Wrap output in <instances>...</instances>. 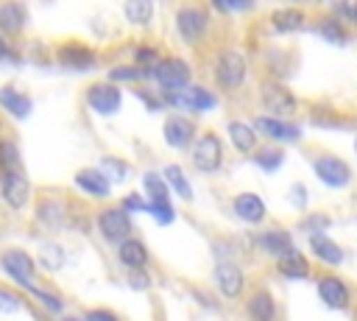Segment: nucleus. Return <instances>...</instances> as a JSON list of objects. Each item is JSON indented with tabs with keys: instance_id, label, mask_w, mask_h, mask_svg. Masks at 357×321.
<instances>
[{
	"instance_id": "f257e3e1",
	"label": "nucleus",
	"mask_w": 357,
	"mask_h": 321,
	"mask_svg": "<svg viewBox=\"0 0 357 321\" xmlns=\"http://www.w3.org/2000/svg\"><path fill=\"white\" fill-rule=\"evenodd\" d=\"M245 73H248V64H245V56L243 53H237V50L218 53V59H215V84L223 92L240 89L243 81H245Z\"/></svg>"
},
{
	"instance_id": "f03ea898",
	"label": "nucleus",
	"mask_w": 357,
	"mask_h": 321,
	"mask_svg": "<svg viewBox=\"0 0 357 321\" xmlns=\"http://www.w3.org/2000/svg\"><path fill=\"white\" fill-rule=\"evenodd\" d=\"M162 103H167V106H173L178 112H206V109H212L218 103V98L209 89L198 87V84H187L181 89L162 92Z\"/></svg>"
},
{
	"instance_id": "7ed1b4c3",
	"label": "nucleus",
	"mask_w": 357,
	"mask_h": 321,
	"mask_svg": "<svg viewBox=\"0 0 357 321\" xmlns=\"http://www.w3.org/2000/svg\"><path fill=\"white\" fill-rule=\"evenodd\" d=\"M192 165L201 173H215L223 165V142L215 131H204L192 140Z\"/></svg>"
},
{
	"instance_id": "20e7f679",
	"label": "nucleus",
	"mask_w": 357,
	"mask_h": 321,
	"mask_svg": "<svg viewBox=\"0 0 357 321\" xmlns=\"http://www.w3.org/2000/svg\"><path fill=\"white\" fill-rule=\"evenodd\" d=\"M206 28H209V14H206L204 6L190 3V6H181L176 11V31H178V36L184 42H190V45L201 42L204 33H206Z\"/></svg>"
},
{
	"instance_id": "39448f33",
	"label": "nucleus",
	"mask_w": 357,
	"mask_h": 321,
	"mask_svg": "<svg viewBox=\"0 0 357 321\" xmlns=\"http://www.w3.org/2000/svg\"><path fill=\"white\" fill-rule=\"evenodd\" d=\"M190 64L184 61V59H162L156 67H151V75L148 78H153L159 87H162V92H173V89H181V87H187L190 84Z\"/></svg>"
},
{
	"instance_id": "423d86ee",
	"label": "nucleus",
	"mask_w": 357,
	"mask_h": 321,
	"mask_svg": "<svg viewBox=\"0 0 357 321\" xmlns=\"http://www.w3.org/2000/svg\"><path fill=\"white\" fill-rule=\"evenodd\" d=\"M312 170L326 187H335V190L349 187V181H351V167L340 156H332V154H318L312 159Z\"/></svg>"
},
{
	"instance_id": "0eeeda50",
	"label": "nucleus",
	"mask_w": 357,
	"mask_h": 321,
	"mask_svg": "<svg viewBox=\"0 0 357 321\" xmlns=\"http://www.w3.org/2000/svg\"><path fill=\"white\" fill-rule=\"evenodd\" d=\"M98 229H100V234L106 240L123 243V240L131 237V218H128V212L123 207H106L98 215Z\"/></svg>"
},
{
	"instance_id": "6e6552de",
	"label": "nucleus",
	"mask_w": 357,
	"mask_h": 321,
	"mask_svg": "<svg viewBox=\"0 0 357 321\" xmlns=\"http://www.w3.org/2000/svg\"><path fill=\"white\" fill-rule=\"evenodd\" d=\"M259 100L271 112L268 117H276V120H282V117H287V114L296 112V95L290 89H284L282 84H262Z\"/></svg>"
},
{
	"instance_id": "1a4fd4ad",
	"label": "nucleus",
	"mask_w": 357,
	"mask_h": 321,
	"mask_svg": "<svg viewBox=\"0 0 357 321\" xmlns=\"http://www.w3.org/2000/svg\"><path fill=\"white\" fill-rule=\"evenodd\" d=\"M315 288H318L321 301L326 307H332V310H346L351 304V288L340 276H335V274H321Z\"/></svg>"
},
{
	"instance_id": "9d476101",
	"label": "nucleus",
	"mask_w": 357,
	"mask_h": 321,
	"mask_svg": "<svg viewBox=\"0 0 357 321\" xmlns=\"http://www.w3.org/2000/svg\"><path fill=\"white\" fill-rule=\"evenodd\" d=\"M0 265H3V271H6L14 282H20V285H25V288L33 285L31 279H33L36 262H33L31 254H25V251H20V248H8V251H3Z\"/></svg>"
},
{
	"instance_id": "9b49d317",
	"label": "nucleus",
	"mask_w": 357,
	"mask_h": 321,
	"mask_svg": "<svg viewBox=\"0 0 357 321\" xmlns=\"http://www.w3.org/2000/svg\"><path fill=\"white\" fill-rule=\"evenodd\" d=\"M212 279H215V288H218V293H220L223 299H240V296H243L245 276H243V271H240L234 262H229V260L218 262Z\"/></svg>"
},
{
	"instance_id": "f8f14e48",
	"label": "nucleus",
	"mask_w": 357,
	"mask_h": 321,
	"mask_svg": "<svg viewBox=\"0 0 357 321\" xmlns=\"http://www.w3.org/2000/svg\"><path fill=\"white\" fill-rule=\"evenodd\" d=\"M251 128L257 131V137L262 134V137H268V140H273V142H298V140H301L298 126H290L287 120H276V117H268V114L254 117Z\"/></svg>"
},
{
	"instance_id": "ddd939ff",
	"label": "nucleus",
	"mask_w": 357,
	"mask_h": 321,
	"mask_svg": "<svg viewBox=\"0 0 357 321\" xmlns=\"http://www.w3.org/2000/svg\"><path fill=\"white\" fill-rule=\"evenodd\" d=\"M120 100H123V95H120L117 84L100 81V84H92V87L86 89V103H89V109L98 112V114H114V112L120 109Z\"/></svg>"
},
{
	"instance_id": "4468645a",
	"label": "nucleus",
	"mask_w": 357,
	"mask_h": 321,
	"mask_svg": "<svg viewBox=\"0 0 357 321\" xmlns=\"http://www.w3.org/2000/svg\"><path fill=\"white\" fill-rule=\"evenodd\" d=\"M0 195L3 201L11 207V209H22L31 198V187H28V179L20 173V170H11V173H3L0 179Z\"/></svg>"
},
{
	"instance_id": "2eb2a0df",
	"label": "nucleus",
	"mask_w": 357,
	"mask_h": 321,
	"mask_svg": "<svg viewBox=\"0 0 357 321\" xmlns=\"http://www.w3.org/2000/svg\"><path fill=\"white\" fill-rule=\"evenodd\" d=\"M162 134H165V142H167L170 148H187V145H192V140L198 137V134H195V123H192L190 117H184V114H170V117L165 120Z\"/></svg>"
},
{
	"instance_id": "dca6fc26",
	"label": "nucleus",
	"mask_w": 357,
	"mask_h": 321,
	"mask_svg": "<svg viewBox=\"0 0 357 321\" xmlns=\"http://www.w3.org/2000/svg\"><path fill=\"white\" fill-rule=\"evenodd\" d=\"M234 215L245 223H262L265 221V201L257 193H240V195H234Z\"/></svg>"
},
{
	"instance_id": "f3484780",
	"label": "nucleus",
	"mask_w": 357,
	"mask_h": 321,
	"mask_svg": "<svg viewBox=\"0 0 357 321\" xmlns=\"http://www.w3.org/2000/svg\"><path fill=\"white\" fill-rule=\"evenodd\" d=\"M117 260H120L128 271H142V268L148 265V248H145L142 240L128 237V240H123V243L117 246Z\"/></svg>"
},
{
	"instance_id": "a211bd4d",
	"label": "nucleus",
	"mask_w": 357,
	"mask_h": 321,
	"mask_svg": "<svg viewBox=\"0 0 357 321\" xmlns=\"http://www.w3.org/2000/svg\"><path fill=\"white\" fill-rule=\"evenodd\" d=\"M245 313H248L251 321H276V301L268 290H254L248 296Z\"/></svg>"
},
{
	"instance_id": "6ab92c4d",
	"label": "nucleus",
	"mask_w": 357,
	"mask_h": 321,
	"mask_svg": "<svg viewBox=\"0 0 357 321\" xmlns=\"http://www.w3.org/2000/svg\"><path fill=\"white\" fill-rule=\"evenodd\" d=\"M59 61L67 67H75V70H86L95 64V53L81 42H67L59 47Z\"/></svg>"
},
{
	"instance_id": "aec40b11",
	"label": "nucleus",
	"mask_w": 357,
	"mask_h": 321,
	"mask_svg": "<svg viewBox=\"0 0 357 321\" xmlns=\"http://www.w3.org/2000/svg\"><path fill=\"white\" fill-rule=\"evenodd\" d=\"M75 184L84 190V193H89V195H95V198H106L109 195V179L98 170V167H84V170H78L75 173Z\"/></svg>"
},
{
	"instance_id": "412c9836",
	"label": "nucleus",
	"mask_w": 357,
	"mask_h": 321,
	"mask_svg": "<svg viewBox=\"0 0 357 321\" xmlns=\"http://www.w3.org/2000/svg\"><path fill=\"white\" fill-rule=\"evenodd\" d=\"M226 131H229L231 145H234L240 154H254V148H257V131L251 128V123H245V120H231V123L226 126Z\"/></svg>"
},
{
	"instance_id": "4be33fe9",
	"label": "nucleus",
	"mask_w": 357,
	"mask_h": 321,
	"mask_svg": "<svg viewBox=\"0 0 357 321\" xmlns=\"http://www.w3.org/2000/svg\"><path fill=\"white\" fill-rule=\"evenodd\" d=\"M301 25H304V11L298 6H282V8L271 11V28L279 31V33L298 31Z\"/></svg>"
},
{
	"instance_id": "5701e85b",
	"label": "nucleus",
	"mask_w": 357,
	"mask_h": 321,
	"mask_svg": "<svg viewBox=\"0 0 357 321\" xmlns=\"http://www.w3.org/2000/svg\"><path fill=\"white\" fill-rule=\"evenodd\" d=\"M257 243H259V248H262L265 254H273V257H282V254L293 251V237H290V232H284V229H268V232L259 234Z\"/></svg>"
},
{
	"instance_id": "b1692460",
	"label": "nucleus",
	"mask_w": 357,
	"mask_h": 321,
	"mask_svg": "<svg viewBox=\"0 0 357 321\" xmlns=\"http://www.w3.org/2000/svg\"><path fill=\"white\" fill-rule=\"evenodd\" d=\"M310 251L326 265H340L343 262V248L335 240L324 237V234H310Z\"/></svg>"
},
{
	"instance_id": "393cba45",
	"label": "nucleus",
	"mask_w": 357,
	"mask_h": 321,
	"mask_svg": "<svg viewBox=\"0 0 357 321\" xmlns=\"http://www.w3.org/2000/svg\"><path fill=\"white\" fill-rule=\"evenodd\" d=\"M276 268H279V274L282 276H287V279H304V276H310V262H307V257L301 254V251H287V254H282L279 257V262H276Z\"/></svg>"
},
{
	"instance_id": "a878e982",
	"label": "nucleus",
	"mask_w": 357,
	"mask_h": 321,
	"mask_svg": "<svg viewBox=\"0 0 357 321\" xmlns=\"http://www.w3.org/2000/svg\"><path fill=\"white\" fill-rule=\"evenodd\" d=\"M28 22V14H25V6L22 3H3L0 6V31L6 33H20Z\"/></svg>"
},
{
	"instance_id": "bb28decb",
	"label": "nucleus",
	"mask_w": 357,
	"mask_h": 321,
	"mask_svg": "<svg viewBox=\"0 0 357 321\" xmlns=\"http://www.w3.org/2000/svg\"><path fill=\"white\" fill-rule=\"evenodd\" d=\"M0 106H3L8 114H14V117H28V112H31V98L22 95V92H17L14 87H0Z\"/></svg>"
},
{
	"instance_id": "cd10ccee",
	"label": "nucleus",
	"mask_w": 357,
	"mask_h": 321,
	"mask_svg": "<svg viewBox=\"0 0 357 321\" xmlns=\"http://www.w3.org/2000/svg\"><path fill=\"white\" fill-rule=\"evenodd\" d=\"M162 179H165V184H167L178 198H184V201L192 198V187H190V181H187V176H184V170H181L178 165H167Z\"/></svg>"
},
{
	"instance_id": "c85d7f7f",
	"label": "nucleus",
	"mask_w": 357,
	"mask_h": 321,
	"mask_svg": "<svg viewBox=\"0 0 357 321\" xmlns=\"http://www.w3.org/2000/svg\"><path fill=\"white\" fill-rule=\"evenodd\" d=\"M318 33L332 45H346L349 42V33H346V28L337 17H321L318 20Z\"/></svg>"
},
{
	"instance_id": "c756f323",
	"label": "nucleus",
	"mask_w": 357,
	"mask_h": 321,
	"mask_svg": "<svg viewBox=\"0 0 357 321\" xmlns=\"http://www.w3.org/2000/svg\"><path fill=\"white\" fill-rule=\"evenodd\" d=\"M142 184H145V190H148V195H151V204H153V207H170L167 184H165V179H162V176H156V173H145V176H142Z\"/></svg>"
},
{
	"instance_id": "7c9ffc66",
	"label": "nucleus",
	"mask_w": 357,
	"mask_h": 321,
	"mask_svg": "<svg viewBox=\"0 0 357 321\" xmlns=\"http://www.w3.org/2000/svg\"><path fill=\"white\" fill-rule=\"evenodd\" d=\"M123 14L134 25H148L151 22V14H153V3L151 0H131V3L123 6Z\"/></svg>"
},
{
	"instance_id": "2f4dec72",
	"label": "nucleus",
	"mask_w": 357,
	"mask_h": 321,
	"mask_svg": "<svg viewBox=\"0 0 357 321\" xmlns=\"http://www.w3.org/2000/svg\"><path fill=\"white\" fill-rule=\"evenodd\" d=\"M148 75H151V70H142L137 64H120L109 73V84H114V81H139V78H148Z\"/></svg>"
},
{
	"instance_id": "473e14b6",
	"label": "nucleus",
	"mask_w": 357,
	"mask_h": 321,
	"mask_svg": "<svg viewBox=\"0 0 357 321\" xmlns=\"http://www.w3.org/2000/svg\"><path fill=\"white\" fill-rule=\"evenodd\" d=\"M282 151L279 148H262V151H257V156H254V162L262 167V170H276L279 165H282Z\"/></svg>"
},
{
	"instance_id": "72a5a7b5",
	"label": "nucleus",
	"mask_w": 357,
	"mask_h": 321,
	"mask_svg": "<svg viewBox=\"0 0 357 321\" xmlns=\"http://www.w3.org/2000/svg\"><path fill=\"white\" fill-rule=\"evenodd\" d=\"M0 170L3 173H11V170H20V159H17V148L11 142H0Z\"/></svg>"
},
{
	"instance_id": "f704fd0d",
	"label": "nucleus",
	"mask_w": 357,
	"mask_h": 321,
	"mask_svg": "<svg viewBox=\"0 0 357 321\" xmlns=\"http://www.w3.org/2000/svg\"><path fill=\"white\" fill-rule=\"evenodd\" d=\"M98 170H100V173H103L106 179H109V173H114L112 179H114V181H123V179H126V170H128V167H126L123 162H117V159H103V167H98Z\"/></svg>"
},
{
	"instance_id": "c9c22d12",
	"label": "nucleus",
	"mask_w": 357,
	"mask_h": 321,
	"mask_svg": "<svg viewBox=\"0 0 357 321\" xmlns=\"http://www.w3.org/2000/svg\"><path fill=\"white\" fill-rule=\"evenodd\" d=\"M28 290H31V293H33L39 301H45V304H47V310H53V313H59V310H61V299H59V296H53V293H45L42 288H33V285H31Z\"/></svg>"
},
{
	"instance_id": "e433bc0d",
	"label": "nucleus",
	"mask_w": 357,
	"mask_h": 321,
	"mask_svg": "<svg viewBox=\"0 0 357 321\" xmlns=\"http://www.w3.org/2000/svg\"><path fill=\"white\" fill-rule=\"evenodd\" d=\"M148 212L165 226V223H170L173 218H176V212H173V207H153V204H148Z\"/></svg>"
},
{
	"instance_id": "4c0bfd02",
	"label": "nucleus",
	"mask_w": 357,
	"mask_h": 321,
	"mask_svg": "<svg viewBox=\"0 0 357 321\" xmlns=\"http://www.w3.org/2000/svg\"><path fill=\"white\" fill-rule=\"evenodd\" d=\"M128 285H131L134 290H145V288L151 285V279H148V274H142V271H131V274H128Z\"/></svg>"
},
{
	"instance_id": "58836bf2",
	"label": "nucleus",
	"mask_w": 357,
	"mask_h": 321,
	"mask_svg": "<svg viewBox=\"0 0 357 321\" xmlns=\"http://www.w3.org/2000/svg\"><path fill=\"white\" fill-rule=\"evenodd\" d=\"M123 209L128 212V209H134V212H142V209H148V204H142V198L137 195V193H131V195H126V201H123Z\"/></svg>"
},
{
	"instance_id": "ea45409f",
	"label": "nucleus",
	"mask_w": 357,
	"mask_h": 321,
	"mask_svg": "<svg viewBox=\"0 0 357 321\" xmlns=\"http://www.w3.org/2000/svg\"><path fill=\"white\" fill-rule=\"evenodd\" d=\"M84 321H120V318L112 310H89Z\"/></svg>"
},
{
	"instance_id": "a19ab883",
	"label": "nucleus",
	"mask_w": 357,
	"mask_h": 321,
	"mask_svg": "<svg viewBox=\"0 0 357 321\" xmlns=\"http://www.w3.org/2000/svg\"><path fill=\"white\" fill-rule=\"evenodd\" d=\"M290 198H293V204H296L298 209H304V204H307V190H304L301 184H293V187H290Z\"/></svg>"
},
{
	"instance_id": "79ce46f5",
	"label": "nucleus",
	"mask_w": 357,
	"mask_h": 321,
	"mask_svg": "<svg viewBox=\"0 0 357 321\" xmlns=\"http://www.w3.org/2000/svg\"><path fill=\"white\" fill-rule=\"evenodd\" d=\"M312 226H315V229H326V226H329V218H326V215H312V218H307V221H304V229H312Z\"/></svg>"
},
{
	"instance_id": "37998d69",
	"label": "nucleus",
	"mask_w": 357,
	"mask_h": 321,
	"mask_svg": "<svg viewBox=\"0 0 357 321\" xmlns=\"http://www.w3.org/2000/svg\"><path fill=\"white\" fill-rule=\"evenodd\" d=\"M337 11H343V14H349V17H351V22H357V3H354V6H340Z\"/></svg>"
},
{
	"instance_id": "c03bdc74",
	"label": "nucleus",
	"mask_w": 357,
	"mask_h": 321,
	"mask_svg": "<svg viewBox=\"0 0 357 321\" xmlns=\"http://www.w3.org/2000/svg\"><path fill=\"white\" fill-rule=\"evenodd\" d=\"M8 53H11V50H8V45H6V39L0 36V59H6Z\"/></svg>"
},
{
	"instance_id": "a18cd8bd",
	"label": "nucleus",
	"mask_w": 357,
	"mask_h": 321,
	"mask_svg": "<svg viewBox=\"0 0 357 321\" xmlns=\"http://www.w3.org/2000/svg\"><path fill=\"white\" fill-rule=\"evenodd\" d=\"M67 321H78V318H67Z\"/></svg>"
},
{
	"instance_id": "49530a36",
	"label": "nucleus",
	"mask_w": 357,
	"mask_h": 321,
	"mask_svg": "<svg viewBox=\"0 0 357 321\" xmlns=\"http://www.w3.org/2000/svg\"><path fill=\"white\" fill-rule=\"evenodd\" d=\"M354 151H357V140H354Z\"/></svg>"
}]
</instances>
